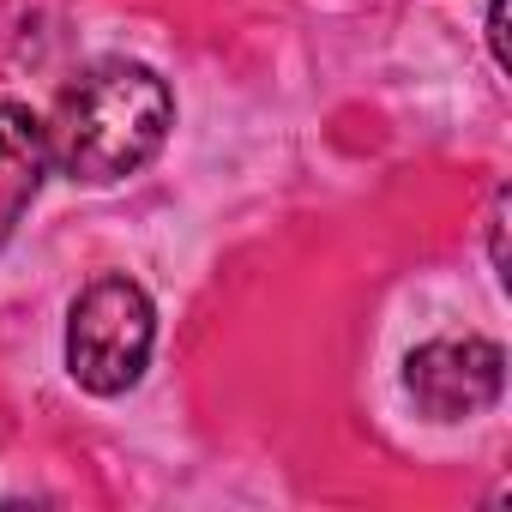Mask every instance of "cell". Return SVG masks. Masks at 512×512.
Masks as SVG:
<instances>
[{
	"label": "cell",
	"mask_w": 512,
	"mask_h": 512,
	"mask_svg": "<svg viewBox=\"0 0 512 512\" xmlns=\"http://www.w3.org/2000/svg\"><path fill=\"white\" fill-rule=\"evenodd\" d=\"M151 344H157V314L133 278L85 284V296L73 302V320H67V368L85 392H97V398L127 392L145 374Z\"/></svg>",
	"instance_id": "2"
},
{
	"label": "cell",
	"mask_w": 512,
	"mask_h": 512,
	"mask_svg": "<svg viewBox=\"0 0 512 512\" xmlns=\"http://www.w3.org/2000/svg\"><path fill=\"white\" fill-rule=\"evenodd\" d=\"M488 49H494L500 67H512V55H506V0H488Z\"/></svg>",
	"instance_id": "5"
},
{
	"label": "cell",
	"mask_w": 512,
	"mask_h": 512,
	"mask_svg": "<svg viewBox=\"0 0 512 512\" xmlns=\"http://www.w3.org/2000/svg\"><path fill=\"white\" fill-rule=\"evenodd\" d=\"M404 386L422 404V416L434 422H464L482 416L500 386H506V356L488 338H434L422 350H410L404 362Z\"/></svg>",
	"instance_id": "3"
},
{
	"label": "cell",
	"mask_w": 512,
	"mask_h": 512,
	"mask_svg": "<svg viewBox=\"0 0 512 512\" xmlns=\"http://www.w3.org/2000/svg\"><path fill=\"white\" fill-rule=\"evenodd\" d=\"M169 121H175V97L151 67L97 61L55 97V121L43 127L49 133V163L67 181L109 187V181L145 169L163 151Z\"/></svg>",
	"instance_id": "1"
},
{
	"label": "cell",
	"mask_w": 512,
	"mask_h": 512,
	"mask_svg": "<svg viewBox=\"0 0 512 512\" xmlns=\"http://www.w3.org/2000/svg\"><path fill=\"white\" fill-rule=\"evenodd\" d=\"M49 175V133L25 103L0 97V235H7Z\"/></svg>",
	"instance_id": "4"
}]
</instances>
